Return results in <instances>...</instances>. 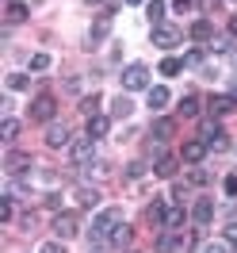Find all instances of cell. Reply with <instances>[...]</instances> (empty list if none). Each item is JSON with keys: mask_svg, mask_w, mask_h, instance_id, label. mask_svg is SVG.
<instances>
[{"mask_svg": "<svg viewBox=\"0 0 237 253\" xmlns=\"http://www.w3.org/2000/svg\"><path fill=\"white\" fill-rule=\"evenodd\" d=\"M119 222H123V211H119V207H107V211H100V215L92 219V246H96V253H103L111 230H115Z\"/></svg>", "mask_w": 237, "mask_h": 253, "instance_id": "cell-1", "label": "cell"}, {"mask_svg": "<svg viewBox=\"0 0 237 253\" xmlns=\"http://www.w3.org/2000/svg\"><path fill=\"white\" fill-rule=\"evenodd\" d=\"M27 115H31V123H50L58 115V96H34Z\"/></svg>", "mask_w": 237, "mask_h": 253, "instance_id": "cell-2", "label": "cell"}, {"mask_svg": "<svg viewBox=\"0 0 237 253\" xmlns=\"http://www.w3.org/2000/svg\"><path fill=\"white\" fill-rule=\"evenodd\" d=\"M123 88H127V92L149 88V65H127V69H123Z\"/></svg>", "mask_w": 237, "mask_h": 253, "instance_id": "cell-3", "label": "cell"}, {"mask_svg": "<svg viewBox=\"0 0 237 253\" xmlns=\"http://www.w3.org/2000/svg\"><path fill=\"white\" fill-rule=\"evenodd\" d=\"M77 230H80V219H77V211H58V215H54V234L62 238V242L77 238Z\"/></svg>", "mask_w": 237, "mask_h": 253, "instance_id": "cell-4", "label": "cell"}, {"mask_svg": "<svg viewBox=\"0 0 237 253\" xmlns=\"http://www.w3.org/2000/svg\"><path fill=\"white\" fill-rule=\"evenodd\" d=\"M180 39H184V31H180V27H172V23H157V27H153V42H157L161 50L180 46Z\"/></svg>", "mask_w": 237, "mask_h": 253, "instance_id": "cell-5", "label": "cell"}, {"mask_svg": "<svg viewBox=\"0 0 237 253\" xmlns=\"http://www.w3.org/2000/svg\"><path fill=\"white\" fill-rule=\"evenodd\" d=\"M157 253H188V234L165 230V234L157 238Z\"/></svg>", "mask_w": 237, "mask_h": 253, "instance_id": "cell-6", "label": "cell"}, {"mask_svg": "<svg viewBox=\"0 0 237 253\" xmlns=\"http://www.w3.org/2000/svg\"><path fill=\"white\" fill-rule=\"evenodd\" d=\"M92 142L96 138H77V142H69V161H73V165H88V161L96 158Z\"/></svg>", "mask_w": 237, "mask_h": 253, "instance_id": "cell-7", "label": "cell"}, {"mask_svg": "<svg viewBox=\"0 0 237 253\" xmlns=\"http://www.w3.org/2000/svg\"><path fill=\"white\" fill-rule=\"evenodd\" d=\"M4 173H8V176L31 173V154H23V150H12V154L4 158Z\"/></svg>", "mask_w": 237, "mask_h": 253, "instance_id": "cell-8", "label": "cell"}, {"mask_svg": "<svg viewBox=\"0 0 237 253\" xmlns=\"http://www.w3.org/2000/svg\"><path fill=\"white\" fill-rule=\"evenodd\" d=\"M206 150H210V146H206L203 138H195V142H184V150H180V161H184V165H199V161L206 158Z\"/></svg>", "mask_w": 237, "mask_h": 253, "instance_id": "cell-9", "label": "cell"}, {"mask_svg": "<svg viewBox=\"0 0 237 253\" xmlns=\"http://www.w3.org/2000/svg\"><path fill=\"white\" fill-rule=\"evenodd\" d=\"M234 108H237L234 96H210V100H206V111H210V119H218V115H230Z\"/></svg>", "mask_w": 237, "mask_h": 253, "instance_id": "cell-10", "label": "cell"}, {"mask_svg": "<svg viewBox=\"0 0 237 253\" xmlns=\"http://www.w3.org/2000/svg\"><path fill=\"white\" fill-rule=\"evenodd\" d=\"M69 142H73V138H69V126L65 123H50L46 126V146L58 150V146H69Z\"/></svg>", "mask_w": 237, "mask_h": 253, "instance_id": "cell-11", "label": "cell"}, {"mask_svg": "<svg viewBox=\"0 0 237 253\" xmlns=\"http://www.w3.org/2000/svg\"><path fill=\"white\" fill-rule=\"evenodd\" d=\"M176 169H180V158H172V154H157V161H153V173L157 176H176Z\"/></svg>", "mask_w": 237, "mask_h": 253, "instance_id": "cell-12", "label": "cell"}, {"mask_svg": "<svg viewBox=\"0 0 237 253\" xmlns=\"http://www.w3.org/2000/svg\"><path fill=\"white\" fill-rule=\"evenodd\" d=\"M169 100H172V92H169L165 84H157V88H149V96H145V104H149V111H165V108H169Z\"/></svg>", "mask_w": 237, "mask_h": 253, "instance_id": "cell-13", "label": "cell"}, {"mask_svg": "<svg viewBox=\"0 0 237 253\" xmlns=\"http://www.w3.org/2000/svg\"><path fill=\"white\" fill-rule=\"evenodd\" d=\"M191 219L199 222V226H206V222L214 219V200H206V196H203V200H195V207H191Z\"/></svg>", "mask_w": 237, "mask_h": 253, "instance_id": "cell-14", "label": "cell"}, {"mask_svg": "<svg viewBox=\"0 0 237 253\" xmlns=\"http://www.w3.org/2000/svg\"><path fill=\"white\" fill-rule=\"evenodd\" d=\"M130 238H134V230H130L127 222H119L115 230H111V238H107V246H115V250H123V246H130Z\"/></svg>", "mask_w": 237, "mask_h": 253, "instance_id": "cell-15", "label": "cell"}, {"mask_svg": "<svg viewBox=\"0 0 237 253\" xmlns=\"http://www.w3.org/2000/svg\"><path fill=\"white\" fill-rule=\"evenodd\" d=\"M210 35H214L210 19H195V23H191V39H195V42H210Z\"/></svg>", "mask_w": 237, "mask_h": 253, "instance_id": "cell-16", "label": "cell"}, {"mask_svg": "<svg viewBox=\"0 0 237 253\" xmlns=\"http://www.w3.org/2000/svg\"><path fill=\"white\" fill-rule=\"evenodd\" d=\"M107 27H111V19L103 16V19H100V23L92 27V35L84 39V46H88V50H92V46H100V42H103V35H107Z\"/></svg>", "mask_w": 237, "mask_h": 253, "instance_id": "cell-17", "label": "cell"}, {"mask_svg": "<svg viewBox=\"0 0 237 253\" xmlns=\"http://www.w3.org/2000/svg\"><path fill=\"white\" fill-rule=\"evenodd\" d=\"M145 219H149V226H165L169 207H165V204H149V207H145Z\"/></svg>", "mask_w": 237, "mask_h": 253, "instance_id": "cell-18", "label": "cell"}, {"mask_svg": "<svg viewBox=\"0 0 237 253\" xmlns=\"http://www.w3.org/2000/svg\"><path fill=\"white\" fill-rule=\"evenodd\" d=\"M130 111H134L130 96H115V100H111V115H115V119H127Z\"/></svg>", "mask_w": 237, "mask_h": 253, "instance_id": "cell-19", "label": "cell"}, {"mask_svg": "<svg viewBox=\"0 0 237 253\" xmlns=\"http://www.w3.org/2000/svg\"><path fill=\"white\" fill-rule=\"evenodd\" d=\"M107 126H111V119L92 115V119H88V138H103V134H107Z\"/></svg>", "mask_w": 237, "mask_h": 253, "instance_id": "cell-20", "label": "cell"}, {"mask_svg": "<svg viewBox=\"0 0 237 253\" xmlns=\"http://www.w3.org/2000/svg\"><path fill=\"white\" fill-rule=\"evenodd\" d=\"M27 16H31V8H27V4H19V0L8 4V23H23Z\"/></svg>", "mask_w": 237, "mask_h": 253, "instance_id": "cell-21", "label": "cell"}, {"mask_svg": "<svg viewBox=\"0 0 237 253\" xmlns=\"http://www.w3.org/2000/svg\"><path fill=\"white\" fill-rule=\"evenodd\" d=\"M184 219H188V215H184V207L176 204V207H169V219H165V230H180V226H184Z\"/></svg>", "mask_w": 237, "mask_h": 253, "instance_id": "cell-22", "label": "cell"}, {"mask_svg": "<svg viewBox=\"0 0 237 253\" xmlns=\"http://www.w3.org/2000/svg\"><path fill=\"white\" fill-rule=\"evenodd\" d=\"M145 16L153 19V27L165 23V0H149V4H145Z\"/></svg>", "mask_w": 237, "mask_h": 253, "instance_id": "cell-23", "label": "cell"}, {"mask_svg": "<svg viewBox=\"0 0 237 253\" xmlns=\"http://www.w3.org/2000/svg\"><path fill=\"white\" fill-rule=\"evenodd\" d=\"M77 204L80 207H96V204H100V192H96V188H77Z\"/></svg>", "mask_w": 237, "mask_h": 253, "instance_id": "cell-24", "label": "cell"}, {"mask_svg": "<svg viewBox=\"0 0 237 253\" xmlns=\"http://www.w3.org/2000/svg\"><path fill=\"white\" fill-rule=\"evenodd\" d=\"M180 115H184V119H195V115H199V100H195V96H184V100H180Z\"/></svg>", "mask_w": 237, "mask_h": 253, "instance_id": "cell-25", "label": "cell"}, {"mask_svg": "<svg viewBox=\"0 0 237 253\" xmlns=\"http://www.w3.org/2000/svg\"><path fill=\"white\" fill-rule=\"evenodd\" d=\"M0 134H4V142H16V138H19V119H4Z\"/></svg>", "mask_w": 237, "mask_h": 253, "instance_id": "cell-26", "label": "cell"}, {"mask_svg": "<svg viewBox=\"0 0 237 253\" xmlns=\"http://www.w3.org/2000/svg\"><path fill=\"white\" fill-rule=\"evenodd\" d=\"M27 84H31L27 73H12V77H8V88H12V92H27Z\"/></svg>", "mask_w": 237, "mask_h": 253, "instance_id": "cell-27", "label": "cell"}, {"mask_svg": "<svg viewBox=\"0 0 237 253\" xmlns=\"http://www.w3.org/2000/svg\"><path fill=\"white\" fill-rule=\"evenodd\" d=\"M180 69H184V62H180V58H165V62H161V73H165V77H176Z\"/></svg>", "mask_w": 237, "mask_h": 253, "instance_id": "cell-28", "label": "cell"}, {"mask_svg": "<svg viewBox=\"0 0 237 253\" xmlns=\"http://www.w3.org/2000/svg\"><path fill=\"white\" fill-rule=\"evenodd\" d=\"M169 134H172V123H169V119H157V123H153V138H161V142H165Z\"/></svg>", "mask_w": 237, "mask_h": 253, "instance_id": "cell-29", "label": "cell"}, {"mask_svg": "<svg viewBox=\"0 0 237 253\" xmlns=\"http://www.w3.org/2000/svg\"><path fill=\"white\" fill-rule=\"evenodd\" d=\"M199 134H203V142H210V138H214V134H222V126L214 123V119H206V123L199 126Z\"/></svg>", "mask_w": 237, "mask_h": 253, "instance_id": "cell-30", "label": "cell"}, {"mask_svg": "<svg viewBox=\"0 0 237 253\" xmlns=\"http://www.w3.org/2000/svg\"><path fill=\"white\" fill-rule=\"evenodd\" d=\"M206 146H210V154H226V150H230V138H226V134H214Z\"/></svg>", "mask_w": 237, "mask_h": 253, "instance_id": "cell-31", "label": "cell"}, {"mask_svg": "<svg viewBox=\"0 0 237 253\" xmlns=\"http://www.w3.org/2000/svg\"><path fill=\"white\" fill-rule=\"evenodd\" d=\"M50 69V54H34L31 58V73H46Z\"/></svg>", "mask_w": 237, "mask_h": 253, "instance_id": "cell-32", "label": "cell"}, {"mask_svg": "<svg viewBox=\"0 0 237 253\" xmlns=\"http://www.w3.org/2000/svg\"><path fill=\"white\" fill-rule=\"evenodd\" d=\"M12 215H16V204H12V196H4L0 200V222H8Z\"/></svg>", "mask_w": 237, "mask_h": 253, "instance_id": "cell-33", "label": "cell"}, {"mask_svg": "<svg viewBox=\"0 0 237 253\" xmlns=\"http://www.w3.org/2000/svg\"><path fill=\"white\" fill-rule=\"evenodd\" d=\"M96 108H100V96H84V100H80V111H84L88 119L96 115Z\"/></svg>", "mask_w": 237, "mask_h": 253, "instance_id": "cell-34", "label": "cell"}, {"mask_svg": "<svg viewBox=\"0 0 237 253\" xmlns=\"http://www.w3.org/2000/svg\"><path fill=\"white\" fill-rule=\"evenodd\" d=\"M191 8H195V0H172V12H176V16H191Z\"/></svg>", "mask_w": 237, "mask_h": 253, "instance_id": "cell-35", "label": "cell"}, {"mask_svg": "<svg viewBox=\"0 0 237 253\" xmlns=\"http://www.w3.org/2000/svg\"><path fill=\"white\" fill-rule=\"evenodd\" d=\"M145 169H149L145 161H130V165H127V176H130V180H138V176H142Z\"/></svg>", "mask_w": 237, "mask_h": 253, "instance_id": "cell-36", "label": "cell"}, {"mask_svg": "<svg viewBox=\"0 0 237 253\" xmlns=\"http://www.w3.org/2000/svg\"><path fill=\"white\" fill-rule=\"evenodd\" d=\"M222 238H226L230 246H237V219H230V222H226V230H222Z\"/></svg>", "mask_w": 237, "mask_h": 253, "instance_id": "cell-37", "label": "cell"}, {"mask_svg": "<svg viewBox=\"0 0 237 253\" xmlns=\"http://www.w3.org/2000/svg\"><path fill=\"white\" fill-rule=\"evenodd\" d=\"M184 65H203V50H199V46L188 50V54H184Z\"/></svg>", "mask_w": 237, "mask_h": 253, "instance_id": "cell-38", "label": "cell"}, {"mask_svg": "<svg viewBox=\"0 0 237 253\" xmlns=\"http://www.w3.org/2000/svg\"><path fill=\"white\" fill-rule=\"evenodd\" d=\"M203 253H230V242H226V238H222V242H206Z\"/></svg>", "mask_w": 237, "mask_h": 253, "instance_id": "cell-39", "label": "cell"}, {"mask_svg": "<svg viewBox=\"0 0 237 253\" xmlns=\"http://www.w3.org/2000/svg\"><path fill=\"white\" fill-rule=\"evenodd\" d=\"M188 184H206V173H203V169H191V173H188Z\"/></svg>", "mask_w": 237, "mask_h": 253, "instance_id": "cell-40", "label": "cell"}, {"mask_svg": "<svg viewBox=\"0 0 237 253\" xmlns=\"http://www.w3.org/2000/svg\"><path fill=\"white\" fill-rule=\"evenodd\" d=\"M222 184H226V196H237V173H230Z\"/></svg>", "mask_w": 237, "mask_h": 253, "instance_id": "cell-41", "label": "cell"}, {"mask_svg": "<svg viewBox=\"0 0 237 253\" xmlns=\"http://www.w3.org/2000/svg\"><path fill=\"white\" fill-rule=\"evenodd\" d=\"M210 50H230V39H210Z\"/></svg>", "mask_w": 237, "mask_h": 253, "instance_id": "cell-42", "label": "cell"}, {"mask_svg": "<svg viewBox=\"0 0 237 253\" xmlns=\"http://www.w3.org/2000/svg\"><path fill=\"white\" fill-rule=\"evenodd\" d=\"M42 253H65V250H62V242H46V246H42Z\"/></svg>", "mask_w": 237, "mask_h": 253, "instance_id": "cell-43", "label": "cell"}, {"mask_svg": "<svg viewBox=\"0 0 237 253\" xmlns=\"http://www.w3.org/2000/svg\"><path fill=\"white\" fill-rule=\"evenodd\" d=\"M199 8H203V12H214V8H218V0H199Z\"/></svg>", "mask_w": 237, "mask_h": 253, "instance_id": "cell-44", "label": "cell"}, {"mask_svg": "<svg viewBox=\"0 0 237 253\" xmlns=\"http://www.w3.org/2000/svg\"><path fill=\"white\" fill-rule=\"evenodd\" d=\"M230 35H234V39H237V16L230 19Z\"/></svg>", "mask_w": 237, "mask_h": 253, "instance_id": "cell-45", "label": "cell"}, {"mask_svg": "<svg viewBox=\"0 0 237 253\" xmlns=\"http://www.w3.org/2000/svg\"><path fill=\"white\" fill-rule=\"evenodd\" d=\"M84 4H96V8H100V4H111V0H84Z\"/></svg>", "mask_w": 237, "mask_h": 253, "instance_id": "cell-46", "label": "cell"}, {"mask_svg": "<svg viewBox=\"0 0 237 253\" xmlns=\"http://www.w3.org/2000/svg\"><path fill=\"white\" fill-rule=\"evenodd\" d=\"M230 96H234V100H237V84H234V88H230Z\"/></svg>", "mask_w": 237, "mask_h": 253, "instance_id": "cell-47", "label": "cell"}, {"mask_svg": "<svg viewBox=\"0 0 237 253\" xmlns=\"http://www.w3.org/2000/svg\"><path fill=\"white\" fill-rule=\"evenodd\" d=\"M127 4H142V0H127Z\"/></svg>", "mask_w": 237, "mask_h": 253, "instance_id": "cell-48", "label": "cell"}]
</instances>
